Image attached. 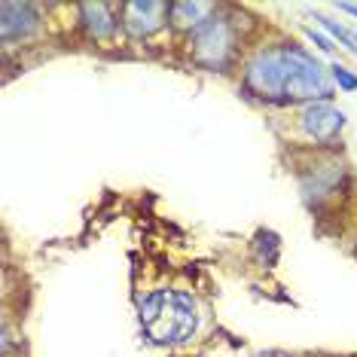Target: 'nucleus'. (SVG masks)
<instances>
[{"label":"nucleus","mask_w":357,"mask_h":357,"mask_svg":"<svg viewBox=\"0 0 357 357\" xmlns=\"http://www.w3.org/2000/svg\"><path fill=\"white\" fill-rule=\"evenodd\" d=\"M196 324V303L181 290H156L141 303V327L156 345L186 342Z\"/></svg>","instance_id":"nucleus-1"},{"label":"nucleus","mask_w":357,"mask_h":357,"mask_svg":"<svg viewBox=\"0 0 357 357\" xmlns=\"http://www.w3.org/2000/svg\"><path fill=\"white\" fill-rule=\"evenodd\" d=\"M287 52V83L284 95L287 98H330V79L327 70L321 68L312 55L299 50H284Z\"/></svg>","instance_id":"nucleus-2"},{"label":"nucleus","mask_w":357,"mask_h":357,"mask_svg":"<svg viewBox=\"0 0 357 357\" xmlns=\"http://www.w3.org/2000/svg\"><path fill=\"white\" fill-rule=\"evenodd\" d=\"M287 83V52L284 50H266L259 52L248 68V86L263 98H278L284 95Z\"/></svg>","instance_id":"nucleus-3"},{"label":"nucleus","mask_w":357,"mask_h":357,"mask_svg":"<svg viewBox=\"0 0 357 357\" xmlns=\"http://www.w3.org/2000/svg\"><path fill=\"white\" fill-rule=\"evenodd\" d=\"M192 52H196V61L205 64V68H223L226 59L232 52V31L226 22L211 19L205 22L196 34H192Z\"/></svg>","instance_id":"nucleus-4"},{"label":"nucleus","mask_w":357,"mask_h":357,"mask_svg":"<svg viewBox=\"0 0 357 357\" xmlns=\"http://www.w3.org/2000/svg\"><path fill=\"white\" fill-rule=\"evenodd\" d=\"M168 13H172V6L162 0H132L123 6V25L132 37H150L165 25Z\"/></svg>","instance_id":"nucleus-5"},{"label":"nucleus","mask_w":357,"mask_h":357,"mask_svg":"<svg viewBox=\"0 0 357 357\" xmlns=\"http://www.w3.org/2000/svg\"><path fill=\"white\" fill-rule=\"evenodd\" d=\"M303 126H305V132L312 135L314 141H333V137L342 132L345 113L336 110L327 101H318V104H312V107L303 113Z\"/></svg>","instance_id":"nucleus-6"},{"label":"nucleus","mask_w":357,"mask_h":357,"mask_svg":"<svg viewBox=\"0 0 357 357\" xmlns=\"http://www.w3.org/2000/svg\"><path fill=\"white\" fill-rule=\"evenodd\" d=\"M37 28V10L31 3H0V37L10 43V40L28 37Z\"/></svg>","instance_id":"nucleus-7"},{"label":"nucleus","mask_w":357,"mask_h":357,"mask_svg":"<svg viewBox=\"0 0 357 357\" xmlns=\"http://www.w3.org/2000/svg\"><path fill=\"white\" fill-rule=\"evenodd\" d=\"M79 13H83V22L95 40H110L116 34V19H113L110 3H83Z\"/></svg>","instance_id":"nucleus-8"},{"label":"nucleus","mask_w":357,"mask_h":357,"mask_svg":"<svg viewBox=\"0 0 357 357\" xmlns=\"http://www.w3.org/2000/svg\"><path fill=\"white\" fill-rule=\"evenodd\" d=\"M214 10L211 3H199V0H177V3H172V22L174 28H202L205 25V15Z\"/></svg>","instance_id":"nucleus-9"},{"label":"nucleus","mask_w":357,"mask_h":357,"mask_svg":"<svg viewBox=\"0 0 357 357\" xmlns=\"http://www.w3.org/2000/svg\"><path fill=\"white\" fill-rule=\"evenodd\" d=\"M318 22H321V25H324V28H327V31H330V34H333V37H336V40H339V43H345V46H348V50H351V52L357 55V37L351 34V31L339 28V25H336V22H330V19H318Z\"/></svg>","instance_id":"nucleus-10"},{"label":"nucleus","mask_w":357,"mask_h":357,"mask_svg":"<svg viewBox=\"0 0 357 357\" xmlns=\"http://www.w3.org/2000/svg\"><path fill=\"white\" fill-rule=\"evenodd\" d=\"M333 79H336V83L345 89V92H354V89H357V77L348 74L342 64H336V68H333Z\"/></svg>","instance_id":"nucleus-11"},{"label":"nucleus","mask_w":357,"mask_h":357,"mask_svg":"<svg viewBox=\"0 0 357 357\" xmlns=\"http://www.w3.org/2000/svg\"><path fill=\"white\" fill-rule=\"evenodd\" d=\"M308 37H312V40H314V43H318V46H321V50H324V52H333V43H330V40H327V37L314 34V31H308Z\"/></svg>","instance_id":"nucleus-12"},{"label":"nucleus","mask_w":357,"mask_h":357,"mask_svg":"<svg viewBox=\"0 0 357 357\" xmlns=\"http://www.w3.org/2000/svg\"><path fill=\"white\" fill-rule=\"evenodd\" d=\"M342 10H345V13H351V15H357V6H354V3H342Z\"/></svg>","instance_id":"nucleus-13"}]
</instances>
